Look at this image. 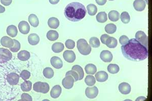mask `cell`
Returning <instances> with one entry per match:
<instances>
[{
    "label": "cell",
    "instance_id": "obj_5",
    "mask_svg": "<svg viewBox=\"0 0 152 101\" xmlns=\"http://www.w3.org/2000/svg\"><path fill=\"white\" fill-rule=\"evenodd\" d=\"M135 39L147 49H148V38L143 31H137L135 34Z\"/></svg>",
    "mask_w": 152,
    "mask_h": 101
},
{
    "label": "cell",
    "instance_id": "obj_39",
    "mask_svg": "<svg viewBox=\"0 0 152 101\" xmlns=\"http://www.w3.org/2000/svg\"><path fill=\"white\" fill-rule=\"evenodd\" d=\"M13 41H14V45L12 47L10 48V50L12 52L15 53V52L18 51L20 49L21 45L20 44L19 41H18V40L14 39H13Z\"/></svg>",
    "mask_w": 152,
    "mask_h": 101
},
{
    "label": "cell",
    "instance_id": "obj_22",
    "mask_svg": "<svg viewBox=\"0 0 152 101\" xmlns=\"http://www.w3.org/2000/svg\"><path fill=\"white\" fill-rule=\"evenodd\" d=\"M49 27L52 29H56L59 25V21L56 17H51L48 21Z\"/></svg>",
    "mask_w": 152,
    "mask_h": 101
},
{
    "label": "cell",
    "instance_id": "obj_38",
    "mask_svg": "<svg viewBox=\"0 0 152 101\" xmlns=\"http://www.w3.org/2000/svg\"><path fill=\"white\" fill-rule=\"evenodd\" d=\"M89 44L91 47L93 48H99L100 46V43L98 38L96 37H92L89 40Z\"/></svg>",
    "mask_w": 152,
    "mask_h": 101
},
{
    "label": "cell",
    "instance_id": "obj_2",
    "mask_svg": "<svg viewBox=\"0 0 152 101\" xmlns=\"http://www.w3.org/2000/svg\"><path fill=\"white\" fill-rule=\"evenodd\" d=\"M86 13L85 6L79 2H72L68 4L64 11L66 18L73 22L81 20L85 17Z\"/></svg>",
    "mask_w": 152,
    "mask_h": 101
},
{
    "label": "cell",
    "instance_id": "obj_21",
    "mask_svg": "<svg viewBox=\"0 0 152 101\" xmlns=\"http://www.w3.org/2000/svg\"><path fill=\"white\" fill-rule=\"evenodd\" d=\"M105 45L110 49H114L116 48L118 45L117 40L116 38L110 36L107 38L105 41Z\"/></svg>",
    "mask_w": 152,
    "mask_h": 101
},
{
    "label": "cell",
    "instance_id": "obj_6",
    "mask_svg": "<svg viewBox=\"0 0 152 101\" xmlns=\"http://www.w3.org/2000/svg\"><path fill=\"white\" fill-rule=\"evenodd\" d=\"M6 78L8 84L11 86H16L18 84L19 81V76L15 72H10L9 73Z\"/></svg>",
    "mask_w": 152,
    "mask_h": 101
},
{
    "label": "cell",
    "instance_id": "obj_31",
    "mask_svg": "<svg viewBox=\"0 0 152 101\" xmlns=\"http://www.w3.org/2000/svg\"><path fill=\"white\" fill-rule=\"evenodd\" d=\"M96 20L99 23H104L107 21V14L105 12H100L97 15Z\"/></svg>",
    "mask_w": 152,
    "mask_h": 101
},
{
    "label": "cell",
    "instance_id": "obj_14",
    "mask_svg": "<svg viewBox=\"0 0 152 101\" xmlns=\"http://www.w3.org/2000/svg\"><path fill=\"white\" fill-rule=\"evenodd\" d=\"M19 31L23 34H27L30 31V26L26 21H22L18 24Z\"/></svg>",
    "mask_w": 152,
    "mask_h": 101
},
{
    "label": "cell",
    "instance_id": "obj_10",
    "mask_svg": "<svg viewBox=\"0 0 152 101\" xmlns=\"http://www.w3.org/2000/svg\"><path fill=\"white\" fill-rule=\"evenodd\" d=\"M100 58L102 61L108 63L112 61L113 56L111 52L108 50H104L100 53Z\"/></svg>",
    "mask_w": 152,
    "mask_h": 101
},
{
    "label": "cell",
    "instance_id": "obj_40",
    "mask_svg": "<svg viewBox=\"0 0 152 101\" xmlns=\"http://www.w3.org/2000/svg\"><path fill=\"white\" fill-rule=\"evenodd\" d=\"M20 76L23 80L26 81L31 77V73L28 70H23L21 72Z\"/></svg>",
    "mask_w": 152,
    "mask_h": 101
},
{
    "label": "cell",
    "instance_id": "obj_34",
    "mask_svg": "<svg viewBox=\"0 0 152 101\" xmlns=\"http://www.w3.org/2000/svg\"><path fill=\"white\" fill-rule=\"evenodd\" d=\"M117 31V26L115 24L113 23L107 24L105 26V31L109 34H113Z\"/></svg>",
    "mask_w": 152,
    "mask_h": 101
},
{
    "label": "cell",
    "instance_id": "obj_8",
    "mask_svg": "<svg viewBox=\"0 0 152 101\" xmlns=\"http://www.w3.org/2000/svg\"><path fill=\"white\" fill-rule=\"evenodd\" d=\"M74 79L71 76H66V77L63 79L62 84L63 86L66 89H71L74 86Z\"/></svg>",
    "mask_w": 152,
    "mask_h": 101
},
{
    "label": "cell",
    "instance_id": "obj_51",
    "mask_svg": "<svg viewBox=\"0 0 152 101\" xmlns=\"http://www.w3.org/2000/svg\"><path fill=\"white\" fill-rule=\"evenodd\" d=\"M109 1H114V0H109Z\"/></svg>",
    "mask_w": 152,
    "mask_h": 101
},
{
    "label": "cell",
    "instance_id": "obj_47",
    "mask_svg": "<svg viewBox=\"0 0 152 101\" xmlns=\"http://www.w3.org/2000/svg\"><path fill=\"white\" fill-rule=\"evenodd\" d=\"M107 0H95L96 3L99 5L103 6L106 3Z\"/></svg>",
    "mask_w": 152,
    "mask_h": 101
},
{
    "label": "cell",
    "instance_id": "obj_25",
    "mask_svg": "<svg viewBox=\"0 0 152 101\" xmlns=\"http://www.w3.org/2000/svg\"><path fill=\"white\" fill-rule=\"evenodd\" d=\"M110 20L113 22H116L119 20L120 18V14L119 12L116 10H112L109 12L108 14Z\"/></svg>",
    "mask_w": 152,
    "mask_h": 101
},
{
    "label": "cell",
    "instance_id": "obj_19",
    "mask_svg": "<svg viewBox=\"0 0 152 101\" xmlns=\"http://www.w3.org/2000/svg\"><path fill=\"white\" fill-rule=\"evenodd\" d=\"M40 41V38L36 33H31L28 36V41L31 46L38 45Z\"/></svg>",
    "mask_w": 152,
    "mask_h": 101
},
{
    "label": "cell",
    "instance_id": "obj_4",
    "mask_svg": "<svg viewBox=\"0 0 152 101\" xmlns=\"http://www.w3.org/2000/svg\"><path fill=\"white\" fill-rule=\"evenodd\" d=\"M50 89V86L47 82L38 81L36 82L33 86L34 91L38 93L47 94Z\"/></svg>",
    "mask_w": 152,
    "mask_h": 101
},
{
    "label": "cell",
    "instance_id": "obj_43",
    "mask_svg": "<svg viewBox=\"0 0 152 101\" xmlns=\"http://www.w3.org/2000/svg\"><path fill=\"white\" fill-rule=\"evenodd\" d=\"M20 101H33V99L31 98V96H30L29 94H26V93H23L21 96Z\"/></svg>",
    "mask_w": 152,
    "mask_h": 101
},
{
    "label": "cell",
    "instance_id": "obj_3",
    "mask_svg": "<svg viewBox=\"0 0 152 101\" xmlns=\"http://www.w3.org/2000/svg\"><path fill=\"white\" fill-rule=\"evenodd\" d=\"M77 49L82 55L86 56L90 54L91 52V47L88 44L85 39H81L77 41Z\"/></svg>",
    "mask_w": 152,
    "mask_h": 101
},
{
    "label": "cell",
    "instance_id": "obj_30",
    "mask_svg": "<svg viewBox=\"0 0 152 101\" xmlns=\"http://www.w3.org/2000/svg\"><path fill=\"white\" fill-rule=\"evenodd\" d=\"M72 70H74L78 74L79 81H81L82 79H83L84 76V73L83 68L80 65H75L72 67Z\"/></svg>",
    "mask_w": 152,
    "mask_h": 101
},
{
    "label": "cell",
    "instance_id": "obj_42",
    "mask_svg": "<svg viewBox=\"0 0 152 101\" xmlns=\"http://www.w3.org/2000/svg\"><path fill=\"white\" fill-rule=\"evenodd\" d=\"M65 45L67 49H73L75 47V41L72 39H67V41H66Z\"/></svg>",
    "mask_w": 152,
    "mask_h": 101
},
{
    "label": "cell",
    "instance_id": "obj_11",
    "mask_svg": "<svg viewBox=\"0 0 152 101\" xmlns=\"http://www.w3.org/2000/svg\"><path fill=\"white\" fill-rule=\"evenodd\" d=\"M0 57L3 61H8L12 58V54L6 49L0 48Z\"/></svg>",
    "mask_w": 152,
    "mask_h": 101
},
{
    "label": "cell",
    "instance_id": "obj_46",
    "mask_svg": "<svg viewBox=\"0 0 152 101\" xmlns=\"http://www.w3.org/2000/svg\"><path fill=\"white\" fill-rule=\"evenodd\" d=\"M12 0H1V2L2 4L6 6H8L12 3Z\"/></svg>",
    "mask_w": 152,
    "mask_h": 101
},
{
    "label": "cell",
    "instance_id": "obj_33",
    "mask_svg": "<svg viewBox=\"0 0 152 101\" xmlns=\"http://www.w3.org/2000/svg\"><path fill=\"white\" fill-rule=\"evenodd\" d=\"M119 66L117 64H110L107 66V71L111 74L117 73L119 71Z\"/></svg>",
    "mask_w": 152,
    "mask_h": 101
},
{
    "label": "cell",
    "instance_id": "obj_28",
    "mask_svg": "<svg viewBox=\"0 0 152 101\" xmlns=\"http://www.w3.org/2000/svg\"><path fill=\"white\" fill-rule=\"evenodd\" d=\"M64 46L62 43H56L52 46V50L55 53H59L64 49Z\"/></svg>",
    "mask_w": 152,
    "mask_h": 101
},
{
    "label": "cell",
    "instance_id": "obj_27",
    "mask_svg": "<svg viewBox=\"0 0 152 101\" xmlns=\"http://www.w3.org/2000/svg\"><path fill=\"white\" fill-rule=\"evenodd\" d=\"M47 38L50 41H55L58 39L59 34L57 31L50 30L47 33Z\"/></svg>",
    "mask_w": 152,
    "mask_h": 101
},
{
    "label": "cell",
    "instance_id": "obj_45",
    "mask_svg": "<svg viewBox=\"0 0 152 101\" xmlns=\"http://www.w3.org/2000/svg\"><path fill=\"white\" fill-rule=\"evenodd\" d=\"M109 37H110V36H109L108 34H102V36L100 37V40H101V41H102V43L103 44L105 45V41H107V38H109Z\"/></svg>",
    "mask_w": 152,
    "mask_h": 101
},
{
    "label": "cell",
    "instance_id": "obj_24",
    "mask_svg": "<svg viewBox=\"0 0 152 101\" xmlns=\"http://www.w3.org/2000/svg\"><path fill=\"white\" fill-rule=\"evenodd\" d=\"M7 33L9 36L14 38L18 35V31L17 28L14 25H9L7 28Z\"/></svg>",
    "mask_w": 152,
    "mask_h": 101
},
{
    "label": "cell",
    "instance_id": "obj_49",
    "mask_svg": "<svg viewBox=\"0 0 152 101\" xmlns=\"http://www.w3.org/2000/svg\"><path fill=\"white\" fill-rule=\"evenodd\" d=\"M146 99V98L145 97H140L138 98H137V99L135 100L136 101H142L145 100Z\"/></svg>",
    "mask_w": 152,
    "mask_h": 101
},
{
    "label": "cell",
    "instance_id": "obj_1",
    "mask_svg": "<svg viewBox=\"0 0 152 101\" xmlns=\"http://www.w3.org/2000/svg\"><path fill=\"white\" fill-rule=\"evenodd\" d=\"M123 56L127 59L134 62L145 60L148 57V51L135 39H130L126 45L121 47Z\"/></svg>",
    "mask_w": 152,
    "mask_h": 101
},
{
    "label": "cell",
    "instance_id": "obj_16",
    "mask_svg": "<svg viewBox=\"0 0 152 101\" xmlns=\"http://www.w3.org/2000/svg\"><path fill=\"white\" fill-rule=\"evenodd\" d=\"M146 4L143 0H135L133 2V7L137 11H142L145 10Z\"/></svg>",
    "mask_w": 152,
    "mask_h": 101
},
{
    "label": "cell",
    "instance_id": "obj_32",
    "mask_svg": "<svg viewBox=\"0 0 152 101\" xmlns=\"http://www.w3.org/2000/svg\"><path fill=\"white\" fill-rule=\"evenodd\" d=\"M87 9L88 13L89 15L94 16L96 14L97 12V8L96 6L93 4H90L87 6Z\"/></svg>",
    "mask_w": 152,
    "mask_h": 101
},
{
    "label": "cell",
    "instance_id": "obj_41",
    "mask_svg": "<svg viewBox=\"0 0 152 101\" xmlns=\"http://www.w3.org/2000/svg\"><path fill=\"white\" fill-rule=\"evenodd\" d=\"M71 76L74 79L75 82L79 81V75L74 70H69L66 73V76Z\"/></svg>",
    "mask_w": 152,
    "mask_h": 101
},
{
    "label": "cell",
    "instance_id": "obj_50",
    "mask_svg": "<svg viewBox=\"0 0 152 101\" xmlns=\"http://www.w3.org/2000/svg\"><path fill=\"white\" fill-rule=\"evenodd\" d=\"M5 11V8L0 5V13H3Z\"/></svg>",
    "mask_w": 152,
    "mask_h": 101
},
{
    "label": "cell",
    "instance_id": "obj_35",
    "mask_svg": "<svg viewBox=\"0 0 152 101\" xmlns=\"http://www.w3.org/2000/svg\"><path fill=\"white\" fill-rule=\"evenodd\" d=\"M54 71L50 67H46L43 70V75L46 78L51 79L53 77Z\"/></svg>",
    "mask_w": 152,
    "mask_h": 101
},
{
    "label": "cell",
    "instance_id": "obj_23",
    "mask_svg": "<svg viewBox=\"0 0 152 101\" xmlns=\"http://www.w3.org/2000/svg\"><path fill=\"white\" fill-rule=\"evenodd\" d=\"M28 22L34 28H37L39 24V21L38 17L35 14H31L29 15L28 18Z\"/></svg>",
    "mask_w": 152,
    "mask_h": 101
},
{
    "label": "cell",
    "instance_id": "obj_37",
    "mask_svg": "<svg viewBox=\"0 0 152 101\" xmlns=\"http://www.w3.org/2000/svg\"><path fill=\"white\" fill-rule=\"evenodd\" d=\"M120 18L122 22L124 24H127L130 21L129 14L127 12H123L121 13Z\"/></svg>",
    "mask_w": 152,
    "mask_h": 101
},
{
    "label": "cell",
    "instance_id": "obj_29",
    "mask_svg": "<svg viewBox=\"0 0 152 101\" xmlns=\"http://www.w3.org/2000/svg\"><path fill=\"white\" fill-rule=\"evenodd\" d=\"M21 89L24 92H29L32 88V83L29 81H25L21 84Z\"/></svg>",
    "mask_w": 152,
    "mask_h": 101
},
{
    "label": "cell",
    "instance_id": "obj_26",
    "mask_svg": "<svg viewBox=\"0 0 152 101\" xmlns=\"http://www.w3.org/2000/svg\"><path fill=\"white\" fill-rule=\"evenodd\" d=\"M85 72L88 74L94 75L96 73L97 68L95 65L93 64H89L85 66Z\"/></svg>",
    "mask_w": 152,
    "mask_h": 101
},
{
    "label": "cell",
    "instance_id": "obj_9",
    "mask_svg": "<svg viewBox=\"0 0 152 101\" xmlns=\"http://www.w3.org/2000/svg\"><path fill=\"white\" fill-rule=\"evenodd\" d=\"M65 61L69 63H73L76 60V55L73 51L66 50L63 54Z\"/></svg>",
    "mask_w": 152,
    "mask_h": 101
},
{
    "label": "cell",
    "instance_id": "obj_44",
    "mask_svg": "<svg viewBox=\"0 0 152 101\" xmlns=\"http://www.w3.org/2000/svg\"><path fill=\"white\" fill-rule=\"evenodd\" d=\"M129 41V38L126 36H122L120 38L119 42L121 45H126L127 43H128V41Z\"/></svg>",
    "mask_w": 152,
    "mask_h": 101
},
{
    "label": "cell",
    "instance_id": "obj_7",
    "mask_svg": "<svg viewBox=\"0 0 152 101\" xmlns=\"http://www.w3.org/2000/svg\"><path fill=\"white\" fill-rule=\"evenodd\" d=\"M99 94V89L96 86L92 87H87L85 90V94L89 99H94L96 98Z\"/></svg>",
    "mask_w": 152,
    "mask_h": 101
},
{
    "label": "cell",
    "instance_id": "obj_20",
    "mask_svg": "<svg viewBox=\"0 0 152 101\" xmlns=\"http://www.w3.org/2000/svg\"><path fill=\"white\" fill-rule=\"evenodd\" d=\"M18 59L21 61H26L30 58L31 54L29 52L26 50H22L18 53Z\"/></svg>",
    "mask_w": 152,
    "mask_h": 101
},
{
    "label": "cell",
    "instance_id": "obj_15",
    "mask_svg": "<svg viewBox=\"0 0 152 101\" xmlns=\"http://www.w3.org/2000/svg\"><path fill=\"white\" fill-rule=\"evenodd\" d=\"M1 44L2 46L10 49L14 45V41L8 36H4L1 39Z\"/></svg>",
    "mask_w": 152,
    "mask_h": 101
},
{
    "label": "cell",
    "instance_id": "obj_17",
    "mask_svg": "<svg viewBox=\"0 0 152 101\" xmlns=\"http://www.w3.org/2000/svg\"><path fill=\"white\" fill-rule=\"evenodd\" d=\"M95 78L99 82H104L108 79V74L104 71H100L97 72L95 75Z\"/></svg>",
    "mask_w": 152,
    "mask_h": 101
},
{
    "label": "cell",
    "instance_id": "obj_13",
    "mask_svg": "<svg viewBox=\"0 0 152 101\" xmlns=\"http://www.w3.org/2000/svg\"><path fill=\"white\" fill-rule=\"evenodd\" d=\"M50 62L52 66L57 69L61 68L63 66L62 61L58 57L54 56L52 57L50 60Z\"/></svg>",
    "mask_w": 152,
    "mask_h": 101
},
{
    "label": "cell",
    "instance_id": "obj_48",
    "mask_svg": "<svg viewBox=\"0 0 152 101\" xmlns=\"http://www.w3.org/2000/svg\"><path fill=\"white\" fill-rule=\"evenodd\" d=\"M49 1L50 3L53 4V5H56V4L58 3L59 1V0H49Z\"/></svg>",
    "mask_w": 152,
    "mask_h": 101
},
{
    "label": "cell",
    "instance_id": "obj_12",
    "mask_svg": "<svg viewBox=\"0 0 152 101\" xmlns=\"http://www.w3.org/2000/svg\"><path fill=\"white\" fill-rule=\"evenodd\" d=\"M120 92L123 94H128L131 92V86L127 82H122L119 86Z\"/></svg>",
    "mask_w": 152,
    "mask_h": 101
},
{
    "label": "cell",
    "instance_id": "obj_36",
    "mask_svg": "<svg viewBox=\"0 0 152 101\" xmlns=\"http://www.w3.org/2000/svg\"><path fill=\"white\" fill-rule=\"evenodd\" d=\"M86 84L89 86H94L96 83V79L94 76H87L85 79Z\"/></svg>",
    "mask_w": 152,
    "mask_h": 101
},
{
    "label": "cell",
    "instance_id": "obj_18",
    "mask_svg": "<svg viewBox=\"0 0 152 101\" xmlns=\"http://www.w3.org/2000/svg\"><path fill=\"white\" fill-rule=\"evenodd\" d=\"M62 92V89L61 86L56 85L52 87L51 91L50 92V96L52 98L56 99L60 96Z\"/></svg>",
    "mask_w": 152,
    "mask_h": 101
}]
</instances>
